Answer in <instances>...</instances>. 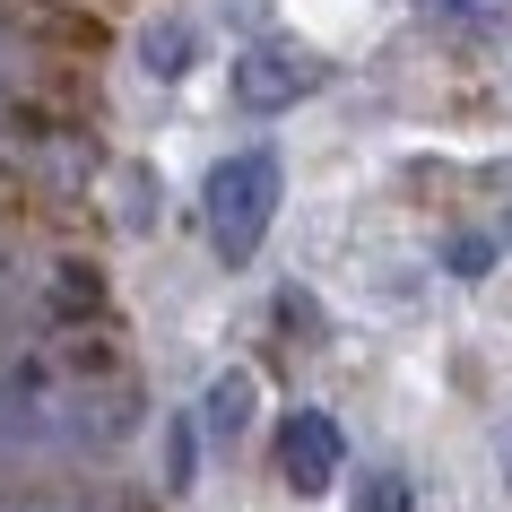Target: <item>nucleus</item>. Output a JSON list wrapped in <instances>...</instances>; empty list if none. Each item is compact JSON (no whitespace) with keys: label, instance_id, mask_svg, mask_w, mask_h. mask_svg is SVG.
Returning <instances> with one entry per match:
<instances>
[{"label":"nucleus","instance_id":"1","mask_svg":"<svg viewBox=\"0 0 512 512\" xmlns=\"http://www.w3.org/2000/svg\"><path fill=\"white\" fill-rule=\"evenodd\" d=\"M278 191H287V165H278L270 148H243V157H226V165L209 174L200 209H209V243H217V261H226V270H235V261H252V252L270 243Z\"/></svg>","mask_w":512,"mask_h":512},{"label":"nucleus","instance_id":"2","mask_svg":"<svg viewBox=\"0 0 512 512\" xmlns=\"http://www.w3.org/2000/svg\"><path fill=\"white\" fill-rule=\"evenodd\" d=\"M313 87H330V61L304 53V44H252V53L235 61V105L243 113H287V105H304Z\"/></svg>","mask_w":512,"mask_h":512},{"label":"nucleus","instance_id":"3","mask_svg":"<svg viewBox=\"0 0 512 512\" xmlns=\"http://www.w3.org/2000/svg\"><path fill=\"white\" fill-rule=\"evenodd\" d=\"M348 469V434L330 408H296L287 426H278V478L296 486V495H330Z\"/></svg>","mask_w":512,"mask_h":512},{"label":"nucleus","instance_id":"4","mask_svg":"<svg viewBox=\"0 0 512 512\" xmlns=\"http://www.w3.org/2000/svg\"><path fill=\"white\" fill-rule=\"evenodd\" d=\"M252 400H261V391H252V374H243V365H226V374L200 391V434H209V443H235V434L252 426Z\"/></svg>","mask_w":512,"mask_h":512},{"label":"nucleus","instance_id":"5","mask_svg":"<svg viewBox=\"0 0 512 512\" xmlns=\"http://www.w3.org/2000/svg\"><path fill=\"white\" fill-rule=\"evenodd\" d=\"M191 61H200V35H191V18H157V27L139 35V70H148V79H183Z\"/></svg>","mask_w":512,"mask_h":512},{"label":"nucleus","instance_id":"6","mask_svg":"<svg viewBox=\"0 0 512 512\" xmlns=\"http://www.w3.org/2000/svg\"><path fill=\"white\" fill-rule=\"evenodd\" d=\"M356 504H365V512H408V478H400V469H374V478L356 486Z\"/></svg>","mask_w":512,"mask_h":512},{"label":"nucleus","instance_id":"7","mask_svg":"<svg viewBox=\"0 0 512 512\" xmlns=\"http://www.w3.org/2000/svg\"><path fill=\"white\" fill-rule=\"evenodd\" d=\"M191 469H200V452H191V417H174V460H165V486L183 495V486H191Z\"/></svg>","mask_w":512,"mask_h":512},{"label":"nucleus","instance_id":"8","mask_svg":"<svg viewBox=\"0 0 512 512\" xmlns=\"http://www.w3.org/2000/svg\"><path fill=\"white\" fill-rule=\"evenodd\" d=\"M18 70H27V44H18V27L0 18V87H18Z\"/></svg>","mask_w":512,"mask_h":512},{"label":"nucleus","instance_id":"9","mask_svg":"<svg viewBox=\"0 0 512 512\" xmlns=\"http://www.w3.org/2000/svg\"><path fill=\"white\" fill-rule=\"evenodd\" d=\"M486 261H495V252H486V243H478V235H460V243H452V270H460V278H478V270H486Z\"/></svg>","mask_w":512,"mask_h":512},{"label":"nucleus","instance_id":"10","mask_svg":"<svg viewBox=\"0 0 512 512\" xmlns=\"http://www.w3.org/2000/svg\"><path fill=\"white\" fill-rule=\"evenodd\" d=\"M426 9H504V0H426Z\"/></svg>","mask_w":512,"mask_h":512},{"label":"nucleus","instance_id":"11","mask_svg":"<svg viewBox=\"0 0 512 512\" xmlns=\"http://www.w3.org/2000/svg\"><path fill=\"white\" fill-rule=\"evenodd\" d=\"M35 512H61V504H35Z\"/></svg>","mask_w":512,"mask_h":512}]
</instances>
